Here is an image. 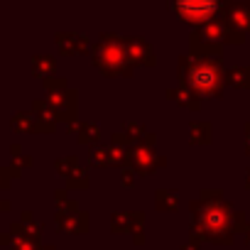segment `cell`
Here are the masks:
<instances>
[{
	"label": "cell",
	"instance_id": "6da1fadb",
	"mask_svg": "<svg viewBox=\"0 0 250 250\" xmlns=\"http://www.w3.org/2000/svg\"><path fill=\"white\" fill-rule=\"evenodd\" d=\"M216 0H177V10L187 20H204L213 13Z\"/></svg>",
	"mask_w": 250,
	"mask_h": 250
},
{
	"label": "cell",
	"instance_id": "7a4b0ae2",
	"mask_svg": "<svg viewBox=\"0 0 250 250\" xmlns=\"http://www.w3.org/2000/svg\"><path fill=\"white\" fill-rule=\"evenodd\" d=\"M191 83L199 88V91H208L216 86V71L208 69V66H199L194 74H191Z\"/></svg>",
	"mask_w": 250,
	"mask_h": 250
}]
</instances>
